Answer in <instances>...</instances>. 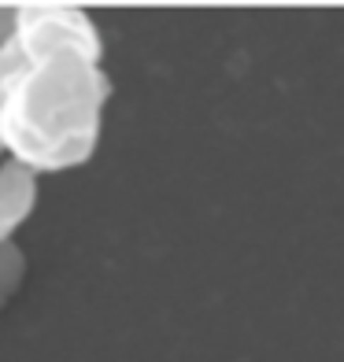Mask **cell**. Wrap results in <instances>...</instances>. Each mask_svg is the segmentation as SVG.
Returning a JSON list of instances; mask_svg holds the SVG:
<instances>
[{
    "label": "cell",
    "mask_w": 344,
    "mask_h": 362,
    "mask_svg": "<svg viewBox=\"0 0 344 362\" xmlns=\"http://www.w3.org/2000/svg\"><path fill=\"white\" fill-rule=\"evenodd\" d=\"M108 100L104 41L89 11L67 4L15 11V59L0 111L8 159L38 177L81 167L101 144Z\"/></svg>",
    "instance_id": "6da1fadb"
},
{
    "label": "cell",
    "mask_w": 344,
    "mask_h": 362,
    "mask_svg": "<svg viewBox=\"0 0 344 362\" xmlns=\"http://www.w3.org/2000/svg\"><path fill=\"white\" fill-rule=\"evenodd\" d=\"M38 196H41V185H38L34 170H26L23 163H15V159L0 163V248L19 244L15 237H19V229L34 218Z\"/></svg>",
    "instance_id": "7a4b0ae2"
},
{
    "label": "cell",
    "mask_w": 344,
    "mask_h": 362,
    "mask_svg": "<svg viewBox=\"0 0 344 362\" xmlns=\"http://www.w3.org/2000/svg\"><path fill=\"white\" fill-rule=\"evenodd\" d=\"M26 270H30V262H26V252L19 244L0 248V310H4L15 300V292L26 285Z\"/></svg>",
    "instance_id": "3957f363"
},
{
    "label": "cell",
    "mask_w": 344,
    "mask_h": 362,
    "mask_svg": "<svg viewBox=\"0 0 344 362\" xmlns=\"http://www.w3.org/2000/svg\"><path fill=\"white\" fill-rule=\"evenodd\" d=\"M15 11L19 8H4L0 4V111H4V96H8V78H11V59H15ZM4 141H0V163H4Z\"/></svg>",
    "instance_id": "277c9868"
}]
</instances>
